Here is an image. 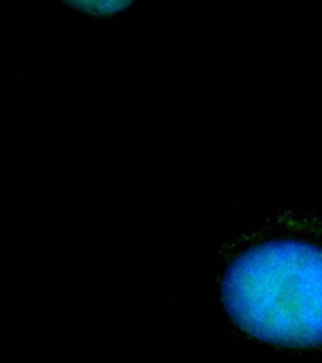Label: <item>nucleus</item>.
<instances>
[{
	"label": "nucleus",
	"instance_id": "1",
	"mask_svg": "<svg viewBox=\"0 0 322 363\" xmlns=\"http://www.w3.org/2000/svg\"><path fill=\"white\" fill-rule=\"evenodd\" d=\"M231 319L257 339L281 346L322 345V249L294 240L260 244L223 278Z\"/></svg>",
	"mask_w": 322,
	"mask_h": 363
},
{
	"label": "nucleus",
	"instance_id": "2",
	"mask_svg": "<svg viewBox=\"0 0 322 363\" xmlns=\"http://www.w3.org/2000/svg\"><path fill=\"white\" fill-rule=\"evenodd\" d=\"M72 7L97 16H110L125 10L134 0H66Z\"/></svg>",
	"mask_w": 322,
	"mask_h": 363
}]
</instances>
